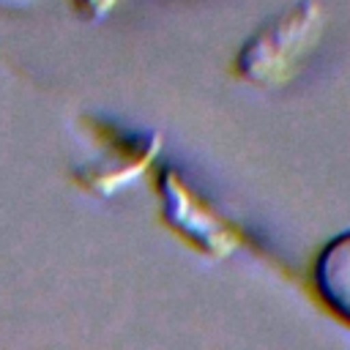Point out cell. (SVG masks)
Returning a JSON list of instances; mask_svg holds the SVG:
<instances>
[{
	"label": "cell",
	"mask_w": 350,
	"mask_h": 350,
	"mask_svg": "<svg viewBox=\"0 0 350 350\" xmlns=\"http://www.w3.org/2000/svg\"><path fill=\"white\" fill-rule=\"evenodd\" d=\"M325 14L317 0H295L260 22L238 46L232 71L243 82L265 90L284 88L317 49Z\"/></svg>",
	"instance_id": "6da1fadb"
},
{
	"label": "cell",
	"mask_w": 350,
	"mask_h": 350,
	"mask_svg": "<svg viewBox=\"0 0 350 350\" xmlns=\"http://www.w3.org/2000/svg\"><path fill=\"white\" fill-rule=\"evenodd\" d=\"M312 284L323 306L350 325V230L331 235L314 262H312Z\"/></svg>",
	"instance_id": "7a4b0ae2"
},
{
	"label": "cell",
	"mask_w": 350,
	"mask_h": 350,
	"mask_svg": "<svg viewBox=\"0 0 350 350\" xmlns=\"http://www.w3.org/2000/svg\"><path fill=\"white\" fill-rule=\"evenodd\" d=\"M118 0H68V5L74 8V14L85 22H101L112 8H115Z\"/></svg>",
	"instance_id": "3957f363"
},
{
	"label": "cell",
	"mask_w": 350,
	"mask_h": 350,
	"mask_svg": "<svg viewBox=\"0 0 350 350\" xmlns=\"http://www.w3.org/2000/svg\"><path fill=\"white\" fill-rule=\"evenodd\" d=\"M38 0H0V8H11V11H22V8H30L36 5Z\"/></svg>",
	"instance_id": "277c9868"
}]
</instances>
